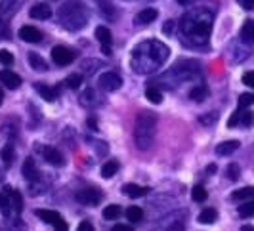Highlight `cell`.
Returning <instances> with one entry per match:
<instances>
[{"label":"cell","instance_id":"1","mask_svg":"<svg viewBox=\"0 0 254 231\" xmlns=\"http://www.w3.org/2000/svg\"><path fill=\"white\" fill-rule=\"evenodd\" d=\"M180 29L184 35V42L188 46L193 48L204 46L208 42V35L212 29V13L204 8H195L184 15Z\"/></svg>","mask_w":254,"mask_h":231},{"label":"cell","instance_id":"2","mask_svg":"<svg viewBox=\"0 0 254 231\" xmlns=\"http://www.w3.org/2000/svg\"><path fill=\"white\" fill-rule=\"evenodd\" d=\"M170 50L159 40H147L141 42L138 48L132 52V67L138 73H151L157 71L166 61Z\"/></svg>","mask_w":254,"mask_h":231},{"label":"cell","instance_id":"3","mask_svg":"<svg viewBox=\"0 0 254 231\" xmlns=\"http://www.w3.org/2000/svg\"><path fill=\"white\" fill-rule=\"evenodd\" d=\"M60 21L65 29L69 31H78L86 25L88 21V12L86 6L80 0H67L64 6L60 8Z\"/></svg>","mask_w":254,"mask_h":231},{"label":"cell","instance_id":"4","mask_svg":"<svg viewBox=\"0 0 254 231\" xmlns=\"http://www.w3.org/2000/svg\"><path fill=\"white\" fill-rule=\"evenodd\" d=\"M155 122L157 118L153 113L143 111L136 118V124H134V141H136V147L145 151L149 149L153 143V134H155Z\"/></svg>","mask_w":254,"mask_h":231},{"label":"cell","instance_id":"5","mask_svg":"<svg viewBox=\"0 0 254 231\" xmlns=\"http://www.w3.org/2000/svg\"><path fill=\"white\" fill-rule=\"evenodd\" d=\"M75 199L80 203V205H86V206H96L102 203L103 195L100 189H80V191H76Z\"/></svg>","mask_w":254,"mask_h":231},{"label":"cell","instance_id":"6","mask_svg":"<svg viewBox=\"0 0 254 231\" xmlns=\"http://www.w3.org/2000/svg\"><path fill=\"white\" fill-rule=\"evenodd\" d=\"M76 58V54L73 50H69V48H65V46H54L52 48V59H54V63L56 65H69L73 63Z\"/></svg>","mask_w":254,"mask_h":231},{"label":"cell","instance_id":"7","mask_svg":"<svg viewBox=\"0 0 254 231\" xmlns=\"http://www.w3.org/2000/svg\"><path fill=\"white\" fill-rule=\"evenodd\" d=\"M98 82H100V86H102L105 92H115V90H119V88L123 86V78L119 77L117 73H113V71L103 73Z\"/></svg>","mask_w":254,"mask_h":231},{"label":"cell","instance_id":"8","mask_svg":"<svg viewBox=\"0 0 254 231\" xmlns=\"http://www.w3.org/2000/svg\"><path fill=\"white\" fill-rule=\"evenodd\" d=\"M40 155L52 167H64V155L60 153V149H56L52 145H44V147H40Z\"/></svg>","mask_w":254,"mask_h":231},{"label":"cell","instance_id":"9","mask_svg":"<svg viewBox=\"0 0 254 231\" xmlns=\"http://www.w3.org/2000/svg\"><path fill=\"white\" fill-rule=\"evenodd\" d=\"M0 82H2L4 86H8V88L15 90V88L21 86V77L15 75V73L10 71V69H2V71H0Z\"/></svg>","mask_w":254,"mask_h":231},{"label":"cell","instance_id":"10","mask_svg":"<svg viewBox=\"0 0 254 231\" xmlns=\"http://www.w3.org/2000/svg\"><path fill=\"white\" fill-rule=\"evenodd\" d=\"M19 39L21 40H25V42H40L42 40V33L38 31L37 27H33V25H25V27H21L19 29Z\"/></svg>","mask_w":254,"mask_h":231},{"label":"cell","instance_id":"11","mask_svg":"<svg viewBox=\"0 0 254 231\" xmlns=\"http://www.w3.org/2000/svg\"><path fill=\"white\" fill-rule=\"evenodd\" d=\"M157 15H159V12L155 8H143V10H140V12L136 13L134 23H138V25H149L151 21L157 19Z\"/></svg>","mask_w":254,"mask_h":231},{"label":"cell","instance_id":"12","mask_svg":"<svg viewBox=\"0 0 254 231\" xmlns=\"http://www.w3.org/2000/svg\"><path fill=\"white\" fill-rule=\"evenodd\" d=\"M21 174H23V178H25L27 181H31V183L38 180V168L33 159H25V163H23V167H21Z\"/></svg>","mask_w":254,"mask_h":231},{"label":"cell","instance_id":"13","mask_svg":"<svg viewBox=\"0 0 254 231\" xmlns=\"http://www.w3.org/2000/svg\"><path fill=\"white\" fill-rule=\"evenodd\" d=\"M35 214H37V218H40L42 222H46V224H50V226H58L60 222H64V218L58 212H54V210H42V208H38V210H35Z\"/></svg>","mask_w":254,"mask_h":231},{"label":"cell","instance_id":"14","mask_svg":"<svg viewBox=\"0 0 254 231\" xmlns=\"http://www.w3.org/2000/svg\"><path fill=\"white\" fill-rule=\"evenodd\" d=\"M10 187H4L2 191H0V212H2V216H6V218H10L12 216V205H10Z\"/></svg>","mask_w":254,"mask_h":231},{"label":"cell","instance_id":"15","mask_svg":"<svg viewBox=\"0 0 254 231\" xmlns=\"http://www.w3.org/2000/svg\"><path fill=\"white\" fill-rule=\"evenodd\" d=\"M29 15H31L33 19H48V17L52 15V10H50V6H48V4L38 2V4H35V6L31 8Z\"/></svg>","mask_w":254,"mask_h":231},{"label":"cell","instance_id":"16","mask_svg":"<svg viewBox=\"0 0 254 231\" xmlns=\"http://www.w3.org/2000/svg\"><path fill=\"white\" fill-rule=\"evenodd\" d=\"M35 88H37V92L46 100V102H56V98H58V94H60V88H52V86H46V84H42V82H37Z\"/></svg>","mask_w":254,"mask_h":231},{"label":"cell","instance_id":"17","mask_svg":"<svg viewBox=\"0 0 254 231\" xmlns=\"http://www.w3.org/2000/svg\"><path fill=\"white\" fill-rule=\"evenodd\" d=\"M237 149H239V141L229 140V141H224V143L216 145V155L218 157H228V155L235 153Z\"/></svg>","mask_w":254,"mask_h":231},{"label":"cell","instance_id":"18","mask_svg":"<svg viewBox=\"0 0 254 231\" xmlns=\"http://www.w3.org/2000/svg\"><path fill=\"white\" fill-rule=\"evenodd\" d=\"M123 191H125V195L127 197H130V199H140V197H143V195H147V187H141V185H136V183H127L125 187H123Z\"/></svg>","mask_w":254,"mask_h":231},{"label":"cell","instance_id":"19","mask_svg":"<svg viewBox=\"0 0 254 231\" xmlns=\"http://www.w3.org/2000/svg\"><path fill=\"white\" fill-rule=\"evenodd\" d=\"M254 199V187H243L237 191L231 193V201H237V203H245V201H253Z\"/></svg>","mask_w":254,"mask_h":231},{"label":"cell","instance_id":"20","mask_svg":"<svg viewBox=\"0 0 254 231\" xmlns=\"http://www.w3.org/2000/svg\"><path fill=\"white\" fill-rule=\"evenodd\" d=\"M29 65L35 69V71H38V73H44V71H48V65H46V61H44V58H40L38 54H29Z\"/></svg>","mask_w":254,"mask_h":231},{"label":"cell","instance_id":"21","mask_svg":"<svg viewBox=\"0 0 254 231\" xmlns=\"http://www.w3.org/2000/svg\"><path fill=\"white\" fill-rule=\"evenodd\" d=\"M96 39L102 42V46H111V44H113V35H111V31L103 25L96 29Z\"/></svg>","mask_w":254,"mask_h":231},{"label":"cell","instance_id":"22","mask_svg":"<svg viewBox=\"0 0 254 231\" xmlns=\"http://www.w3.org/2000/svg\"><path fill=\"white\" fill-rule=\"evenodd\" d=\"M190 98L193 102H204V100L208 98V88H206L204 84H197V86L191 88Z\"/></svg>","mask_w":254,"mask_h":231},{"label":"cell","instance_id":"23","mask_svg":"<svg viewBox=\"0 0 254 231\" xmlns=\"http://www.w3.org/2000/svg\"><path fill=\"white\" fill-rule=\"evenodd\" d=\"M10 205H12V210L15 214H21V210H23V197H21V193L17 191V189L10 191Z\"/></svg>","mask_w":254,"mask_h":231},{"label":"cell","instance_id":"24","mask_svg":"<svg viewBox=\"0 0 254 231\" xmlns=\"http://www.w3.org/2000/svg\"><path fill=\"white\" fill-rule=\"evenodd\" d=\"M241 40L245 42H254V21L253 19H249V21H245L241 27Z\"/></svg>","mask_w":254,"mask_h":231},{"label":"cell","instance_id":"25","mask_svg":"<svg viewBox=\"0 0 254 231\" xmlns=\"http://www.w3.org/2000/svg\"><path fill=\"white\" fill-rule=\"evenodd\" d=\"M216 220H218L216 208H204L203 212L199 214V222H201V224H214Z\"/></svg>","mask_w":254,"mask_h":231},{"label":"cell","instance_id":"26","mask_svg":"<svg viewBox=\"0 0 254 231\" xmlns=\"http://www.w3.org/2000/svg\"><path fill=\"white\" fill-rule=\"evenodd\" d=\"M117 172H119V163H117V161H107L102 167L103 178H113Z\"/></svg>","mask_w":254,"mask_h":231},{"label":"cell","instance_id":"27","mask_svg":"<svg viewBox=\"0 0 254 231\" xmlns=\"http://www.w3.org/2000/svg\"><path fill=\"white\" fill-rule=\"evenodd\" d=\"M239 216L241 218H253L254 216V199L253 201H245L241 206H239Z\"/></svg>","mask_w":254,"mask_h":231},{"label":"cell","instance_id":"28","mask_svg":"<svg viewBox=\"0 0 254 231\" xmlns=\"http://www.w3.org/2000/svg\"><path fill=\"white\" fill-rule=\"evenodd\" d=\"M96 2H98V6H100V12H102V15H105L107 19H111V21H113V19H115L113 6H111L109 2H105V0H96Z\"/></svg>","mask_w":254,"mask_h":231},{"label":"cell","instance_id":"29","mask_svg":"<svg viewBox=\"0 0 254 231\" xmlns=\"http://www.w3.org/2000/svg\"><path fill=\"white\" fill-rule=\"evenodd\" d=\"M206 197H208V193L204 189L203 185H195L193 187V191H191V199L195 201V203H204L206 201Z\"/></svg>","mask_w":254,"mask_h":231},{"label":"cell","instance_id":"30","mask_svg":"<svg viewBox=\"0 0 254 231\" xmlns=\"http://www.w3.org/2000/svg\"><path fill=\"white\" fill-rule=\"evenodd\" d=\"M121 216V206L119 205H109L103 208V218L105 220H117Z\"/></svg>","mask_w":254,"mask_h":231},{"label":"cell","instance_id":"31","mask_svg":"<svg viewBox=\"0 0 254 231\" xmlns=\"http://www.w3.org/2000/svg\"><path fill=\"white\" fill-rule=\"evenodd\" d=\"M145 98H147L151 103H155V105H159V103L163 102V94L157 90L155 86H149V88L145 90Z\"/></svg>","mask_w":254,"mask_h":231},{"label":"cell","instance_id":"32","mask_svg":"<svg viewBox=\"0 0 254 231\" xmlns=\"http://www.w3.org/2000/svg\"><path fill=\"white\" fill-rule=\"evenodd\" d=\"M127 218H128V222H132V224L140 222V220L143 218V212H141L140 206H130L127 210Z\"/></svg>","mask_w":254,"mask_h":231},{"label":"cell","instance_id":"33","mask_svg":"<svg viewBox=\"0 0 254 231\" xmlns=\"http://www.w3.org/2000/svg\"><path fill=\"white\" fill-rule=\"evenodd\" d=\"M2 161H4V167H12L13 161V145H4L2 147Z\"/></svg>","mask_w":254,"mask_h":231},{"label":"cell","instance_id":"34","mask_svg":"<svg viewBox=\"0 0 254 231\" xmlns=\"http://www.w3.org/2000/svg\"><path fill=\"white\" fill-rule=\"evenodd\" d=\"M65 84H67L69 88L76 90V88L82 84V75H78V73H75V75H69V77L65 78Z\"/></svg>","mask_w":254,"mask_h":231},{"label":"cell","instance_id":"35","mask_svg":"<svg viewBox=\"0 0 254 231\" xmlns=\"http://www.w3.org/2000/svg\"><path fill=\"white\" fill-rule=\"evenodd\" d=\"M226 176H228V180L231 181H237L239 180V176H241V170H239V165H229L228 170H226Z\"/></svg>","mask_w":254,"mask_h":231},{"label":"cell","instance_id":"36","mask_svg":"<svg viewBox=\"0 0 254 231\" xmlns=\"http://www.w3.org/2000/svg\"><path fill=\"white\" fill-rule=\"evenodd\" d=\"M239 124L245 126V128L253 126L254 124V113L253 111H245V113H241V122H239Z\"/></svg>","mask_w":254,"mask_h":231},{"label":"cell","instance_id":"37","mask_svg":"<svg viewBox=\"0 0 254 231\" xmlns=\"http://www.w3.org/2000/svg\"><path fill=\"white\" fill-rule=\"evenodd\" d=\"M254 103V96L253 94H241L239 98V109H247Z\"/></svg>","mask_w":254,"mask_h":231},{"label":"cell","instance_id":"38","mask_svg":"<svg viewBox=\"0 0 254 231\" xmlns=\"http://www.w3.org/2000/svg\"><path fill=\"white\" fill-rule=\"evenodd\" d=\"M0 63L2 65H12L13 63V54H10L8 50H0Z\"/></svg>","mask_w":254,"mask_h":231},{"label":"cell","instance_id":"39","mask_svg":"<svg viewBox=\"0 0 254 231\" xmlns=\"http://www.w3.org/2000/svg\"><path fill=\"white\" fill-rule=\"evenodd\" d=\"M239 122H241V109H239V111H235V113H233V115L229 116V120H228V126H229V128H233V126H237V124H239Z\"/></svg>","mask_w":254,"mask_h":231},{"label":"cell","instance_id":"40","mask_svg":"<svg viewBox=\"0 0 254 231\" xmlns=\"http://www.w3.org/2000/svg\"><path fill=\"white\" fill-rule=\"evenodd\" d=\"M199 120H201L203 124H214L218 120V113H206V115H203Z\"/></svg>","mask_w":254,"mask_h":231},{"label":"cell","instance_id":"41","mask_svg":"<svg viewBox=\"0 0 254 231\" xmlns=\"http://www.w3.org/2000/svg\"><path fill=\"white\" fill-rule=\"evenodd\" d=\"M243 82H245L247 86L254 88V71H249V73H245V75H243Z\"/></svg>","mask_w":254,"mask_h":231},{"label":"cell","instance_id":"42","mask_svg":"<svg viewBox=\"0 0 254 231\" xmlns=\"http://www.w3.org/2000/svg\"><path fill=\"white\" fill-rule=\"evenodd\" d=\"M237 4L243 10H254V0H237Z\"/></svg>","mask_w":254,"mask_h":231},{"label":"cell","instance_id":"43","mask_svg":"<svg viewBox=\"0 0 254 231\" xmlns=\"http://www.w3.org/2000/svg\"><path fill=\"white\" fill-rule=\"evenodd\" d=\"M76 231H96V230H94V226L90 222H80V226H78Z\"/></svg>","mask_w":254,"mask_h":231},{"label":"cell","instance_id":"44","mask_svg":"<svg viewBox=\"0 0 254 231\" xmlns=\"http://www.w3.org/2000/svg\"><path fill=\"white\" fill-rule=\"evenodd\" d=\"M111 231H134V228H132V226H127V224H117Z\"/></svg>","mask_w":254,"mask_h":231},{"label":"cell","instance_id":"45","mask_svg":"<svg viewBox=\"0 0 254 231\" xmlns=\"http://www.w3.org/2000/svg\"><path fill=\"white\" fill-rule=\"evenodd\" d=\"M172 29H174V21H168L165 27H163V33H166V35H170L172 33Z\"/></svg>","mask_w":254,"mask_h":231},{"label":"cell","instance_id":"46","mask_svg":"<svg viewBox=\"0 0 254 231\" xmlns=\"http://www.w3.org/2000/svg\"><path fill=\"white\" fill-rule=\"evenodd\" d=\"M54 231H69V228H67L65 222H60L58 226H54Z\"/></svg>","mask_w":254,"mask_h":231},{"label":"cell","instance_id":"47","mask_svg":"<svg viewBox=\"0 0 254 231\" xmlns=\"http://www.w3.org/2000/svg\"><path fill=\"white\" fill-rule=\"evenodd\" d=\"M216 170H218L216 165H208V167H206V172H210V174H214Z\"/></svg>","mask_w":254,"mask_h":231},{"label":"cell","instance_id":"48","mask_svg":"<svg viewBox=\"0 0 254 231\" xmlns=\"http://www.w3.org/2000/svg\"><path fill=\"white\" fill-rule=\"evenodd\" d=\"M88 126H92V128L96 130V120L94 118H88Z\"/></svg>","mask_w":254,"mask_h":231},{"label":"cell","instance_id":"49","mask_svg":"<svg viewBox=\"0 0 254 231\" xmlns=\"http://www.w3.org/2000/svg\"><path fill=\"white\" fill-rule=\"evenodd\" d=\"M241 231H254V228H253V226H243Z\"/></svg>","mask_w":254,"mask_h":231},{"label":"cell","instance_id":"50","mask_svg":"<svg viewBox=\"0 0 254 231\" xmlns=\"http://www.w3.org/2000/svg\"><path fill=\"white\" fill-rule=\"evenodd\" d=\"M180 4H184V6H188V4H191V2H195V0H178Z\"/></svg>","mask_w":254,"mask_h":231},{"label":"cell","instance_id":"51","mask_svg":"<svg viewBox=\"0 0 254 231\" xmlns=\"http://www.w3.org/2000/svg\"><path fill=\"white\" fill-rule=\"evenodd\" d=\"M2 100H4V92L0 90V105H2Z\"/></svg>","mask_w":254,"mask_h":231}]
</instances>
